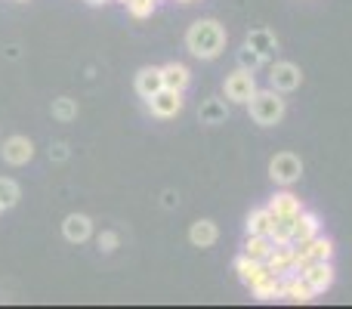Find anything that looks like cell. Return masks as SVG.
Returning a JSON list of instances; mask_svg holds the SVG:
<instances>
[{"instance_id":"obj_1","label":"cell","mask_w":352,"mask_h":309,"mask_svg":"<svg viewBox=\"0 0 352 309\" xmlns=\"http://www.w3.org/2000/svg\"><path fill=\"white\" fill-rule=\"evenodd\" d=\"M186 47L198 59H217L226 50V28L217 19H198L192 28L186 31Z\"/></svg>"},{"instance_id":"obj_26","label":"cell","mask_w":352,"mask_h":309,"mask_svg":"<svg viewBox=\"0 0 352 309\" xmlns=\"http://www.w3.org/2000/svg\"><path fill=\"white\" fill-rule=\"evenodd\" d=\"M263 62H266V56H260L254 47H248V43L238 50V65H241V68H250V72H256Z\"/></svg>"},{"instance_id":"obj_30","label":"cell","mask_w":352,"mask_h":309,"mask_svg":"<svg viewBox=\"0 0 352 309\" xmlns=\"http://www.w3.org/2000/svg\"><path fill=\"white\" fill-rule=\"evenodd\" d=\"M161 198H164V201H161V204H164V207H173L176 201H179V198H176V192H164V195H161Z\"/></svg>"},{"instance_id":"obj_18","label":"cell","mask_w":352,"mask_h":309,"mask_svg":"<svg viewBox=\"0 0 352 309\" xmlns=\"http://www.w3.org/2000/svg\"><path fill=\"white\" fill-rule=\"evenodd\" d=\"M235 273H238V281H241L244 288H250L256 279H260L263 273H269V269H266V263H260V260H250L248 254H241V257H238V260H235Z\"/></svg>"},{"instance_id":"obj_3","label":"cell","mask_w":352,"mask_h":309,"mask_svg":"<svg viewBox=\"0 0 352 309\" xmlns=\"http://www.w3.org/2000/svg\"><path fill=\"white\" fill-rule=\"evenodd\" d=\"M254 93H256V81H254V72H250V68L238 65L235 72L226 78V99H229V103L248 105Z\"/></svg>"},{"instance_id":"obj_20","label":"cell","mask_w":352,"mask_h":309,"mask_svg":"<svg viewBox=\"0 0 352 309\" xmlns=\"http://www.w3.org/2000/svg\"><path fill=\"white\" fill-rule=\"evenodd\" d=\"M244 43H248V47H254L256 53L269 59V56L275 53V47H278V37H275L269 28H254V31L248 34V41H244Z\"/></svg>"},{"instance_id":"obj_7","label":"cell","mask_w":352,"mask_h":309,"mask_svg":"<svg viewBox=\"0 0 352 309\" xmlns=\"http://www.w3.org/2000/svg\"><path fill=\"white\" fill-rule=\"evenodd\" d=\"M300 81H303V74H300V68L294 62H275L269 68V84L278 93H294L300 87Z\"/></svg>"},{"instance_id":"obj_13","label":"cell","mask_w":352,"mask_h":309,"mask_svg":"<svg viewBox=\"0 0 352 309\" xmlns=\"http://www.w3.org/2000/svg\"><path fill=\"white\" fill-rule=\"evenodd\" d=\"M316 235H322V220H318V213L303 211L297 220H294V244H303Z\"/></svg>"},{"instance_id":"obj_16","label":"cell","mask_w":352,"mask_h":309,"mask_svg":"<svg viewBox=\"0 0 352 309\" xmlns=\"http://www.w3.org/2000/svg\"><path fill=\"white\" fill-rule=\"evenodd\" d=\"M161 74H164V87H170V90L186 93L188 84H192V72H188L182 62H167V65H161Z\"/></svg>"},{"instance_id":"obj_22","label":"cell","mask_w":352,"mask_h":309,"mask_svg":"<svg viewBox=\"0 0 352 309\" xmlns=\"http://www.w3.org/2000/svg\"><path fill=\"white\" fill-rule=\"evenodd\" d=\"M19 198H22L19 182L10 180V176H0V207H3V211H10V207L19 204Z\"/></svg>"},{"instance_id":"obj_4","label":"cell","mask_w":352,"mask_h":309,"mask_svg":"<svg viewBox=\"0 0 352 309\" xmlns=\"http://www.w3.org/2000/svg\"><path fill=\"white\" fill-rule=\"evenodd\" d=\"M300 173H303V161H300L294 152H278L269 161V176H272L278 186H294V182L300 180Z\"/></svg>"},{"instance_id":"obj_21","label":"cell","mask_w":352,"mask_h":309,"mask_svg":"<svg viewBox=\"0 0 352 309\" xmlns=\"http://www.w3.org/2000/svg\"><path fill=\"white\" fill-rule=\"evenodd\" d=\"M275 242L269 235H248V242H244V254L250 257V260H260L266 263V257L272 254Z\"/></svg>"},{"instance_id":"obj_14","label":"cell","mask_w":352,"mask_h":309,"mask_svg":"<svg viewBox=\"0 0 352 309\" xmlns=\"http://www.w3.org/2000/svg\"><path fill=\"white\" fill-rule=\"evenodd\" d=\"M136 93H140L142 99H152L158 90H164V74H161V68H140V74H136Z\"/></svg>"},{"instance_id":"obj_2","label":"cell","mask_w":352,"mask_h":309,"mask_svg":"<svg viewBox=\"0 0 352 309\" xmlns=\"http://www.w3.org/2000/svg\"><path fill=\"white\" fill-rule=\"evenodd\" d=\"M248 109H250L254 124H260V127H275V124H281V118H285V99H281L278 90H256L254 96H250Z\"/></svg>"},{"instance_id":"obj_12","label":"cell","mask_w":352,"mask_h":309,"mask_svg":"<svg viewBox=\"0 0 352 309\" xmlns=\"http://www.w3.org/2000/svg\"><path fill=\"white\" fill-rule=\"evenodd\" d=\"M266 269L272 275H278V279L294 273V244H275L272 254L266 257Z\"/></svg>"},{"instance_id":"obj_6","label":"cell","mask_w":352,"mask_h":309,"mask_svg":"<svg viewBox=\"0 0 352 309\" xmlns=\"http://www.w3.org/2000/svg\"><path fill=\"white\" fill-rule=\"evenodd\" d=\"M281 300H287V303H309V300H316V291L303 279V273H287L281 275Z\"/></svg>"},{"instance_id":"obj_9","label":"cell","mask_w":352,"mask_h":309,"mask_svg":"<svg viewBox=\"0 0 352 309\" xmlns=\"http://www.w3.org/2000/svg\"><path fill=\"white\" fill-rule=\"evenodd\" d=\"M266 207L275 213V217H281V220H297L300 213H303V201H300L294 192H287V189L275 192V195H272V201H269Z\"/></svg>"},{"instance_id":"obj_24","label":"cell","mask_w":352,"mask_h":309,"mask_svg":"<svg viewBox=\"0 0 352 309\" xmlns=\"http://www.w3.org/2000/svg\"><path fill=\"white\" fill-rule=\"evenodd\" d=\"M269 238H272L275 244H294V220H281V217H275Z\"/></svg>"},{"instance_id":"obj_10","label":"cell","mask_w":352,"mask_h":309,"mask_svg":"<svg viewBox=\"0 0 352 309\" xmlns=\"http://www.w3.org/2000/svg\"><path fill=\"white\" fill-rule=\"evenodd\" d=\"M62 235L72 244H84L93 235V220L87 213H68L65 223H62Z\"/></svg>"},{"instance_id":"obj_19","label":"cell","mask_w":352,"mask_h":309,"mask_svg":"<svg viewBox=\"0 0 352 309\" xmlns=\"http://www.w3.org/2000/svg\"><path fill=\"white\" fill-rule=\"evenodd\" d=\"M272 223H275V213L269 207H254L248 213V235H269L272 232Z\"/></svg>"},{"instance_id":"obj_11","label":"cell","mask_w":352,"mask_h":309,"mask_svg":"<svg viewBox=\"0 0 352 309\" xmlns=\"http://www.w3.org/2000/svg\"><path fill=\"white\" fill-rule=\"evenodd\" d=\"M303 279L309 281V288L316 291V297H318V294H324L331 285H334V266H331V260L309 263V266L303 269Z\"/></svg>"},{"instance_id":"obj_32","label":"cell","mask_w":352,"mask_h":309,"mask_svg":"<svg viewBox=\"0 0 352 309\" xmlns=\"http://www.w3.org/2000/svg\"><path fill=\"white\" fill-rule=\"evenodd\" d=\"M118 3H124V6H127V0H118Z\"/></svg>"},{"instance_id":"obj_23","label":"cell","mask_w":352,"mask_h":309,"mask_svg":"<svg viewBox=\"0 0 352 309\" xmlns=\"http://www.w3.org/2000/svg\"><path fill=\"white\" fill-rule=\"evenodd\" d=\"M201 121L204 124H223L226 121V103L223 99H207L201 105Z\"/></svg>"},{"instance_id":"obj_5","label":"cell","mask_w":352,"mask_h":309,"mask_svg":"<svg viewBox=\"0 0 352 309\" xmlns=\"http://www.w3.org/2000/svg\"><path fill=\"white\" fill-rule=\"evenodd\" d=\"M148 103V111H152L155 118H176L182 111V105H186V99H182L179 90H170V87H164V90H158L152 99H146Z\"/></svg>"},{"instance_id":"obj_27","label":"cell","mask_w":352,"mask_h":309,"mask_svg":"<svg viewBox=\"0 0 352 309\" xmlns=\"http://www.w3.org/2000/svg\"><path fill=\"white\" fill-rule=\"evenodd\" d=\"M158 10V0H127V12L133 19H148Z\"/></svg>"},{"instance_id":"obj_31","label":"cell","mask_w":352,"mask_h":309,"mask_svg":"<svg viewBox=\"0 0 352 309\" xmlns=\"http://www.w3.org/2000/svg\"><path fill=\"white\" fill-rule=\"evenodd\" d=\"M84 3H90V6H102V3H109V0H84Z\"/></svg>"},{"instance_id":"obj_33","label":"cell","mask_w":352,"mask_h":309,"mask_svg":"<svg viewBox=\"0 0 352 309\" xmlns=\"http://www.w3.org/2000/svg\"><path fill=\"white\" fill-rule=\"evenodd\" d=\"M179 3H192V0H179Z\"/></svg>"},{"instance_id":"obj_29","label":"cell","mask_w":352,"mask_h":309,"mask_svg":"<svg viewBox=\"0 0 352 309\" xmlns=\"http://www.w3.org/2000/svg\"><path fill=\"white\" fill-rule=\"evenodd\" d=\"M50 158H53V161H65V158H68V146H65V142H53V146H50Z\"/></svg>"},{"instance_id":"obj_15","label":"cell","mask_w":352,"mask_h":309,"mask_svg":"<svg viewBox=\"0 0 352 309\" xmlns=\"http://www.w3.org/2000/svg\"><path fill=\"white\" fill-rule=\"evenodd\" d=\"M219 238V229L213 220H195L192 229H188V242L195 244V248H213Z\"/></svg>"},{"instance_id":"obj_34","label":"cell","mask_w":352,"mask_h":309,"mask_svg":"<svg viewBox=\"0 0 352 309\" xmlns=\"http://www.w3.org/2000/svg\"><path fill=\"white\" fill-rule=\"evenodd\" d=\"M0 213H3V207H0Z\"/></svg>"},{"instance_id":"obj_8","label":"cell","mask_w":352,"mask_h":309,"mask_svg":"<svg viewBox=\"0 0 352 309\" xmlns=\"http://www.w3.org/2000/svg\"><path fill=\"white\" fill-rule=\"evenodd\" d=\"M0 155H3L6 164L22 167V164H28L31 158H34V142H31L28 136H10V140L3 142V149H0Z\"/></svg>"},{"instance_id":"obj_17","label":"cell","mask_w":352,"mask_h":309,"mask_svg":"<svg viewBox=\"0 0 352 309\" xmlns=\"http://www.w3.org/2000/svg\"><path fill=\"white\" fill-rule=\"evenodd\" d=\"M250 294H254L256 300H263V303H266V300H278L281 297V279L272 273H263L260 279L250 285Z\"/></svg>"},{"instance_id":"obj_25","label":"cell","mask_w":352,"mask_h":309,"mask_svg":"<svg viewBox=\"0 0 352 309\" xmlns=\"http://www.w3.org/2000/svg\"><path fill=\"white\" fill-rule=\"evenodd\" d=\"M53 118H59V121H74V118H78V103L68 96L53 99Z\"/></svg>"},{"instance_id":"obj_28","label":"cell","mask_w":352,"mask_h":309,"mask_svg":"<svg viewBox=\"0 0 352 309\" xmlns=\"http://www.w3.org/2000/svg\"><path fill=\"white\" fill-rule=\"evenodd\" d=\"M121 244V238H118V232H102L99 235V251H105V254H111V251Z\"/></svg>"}]
</instances>
